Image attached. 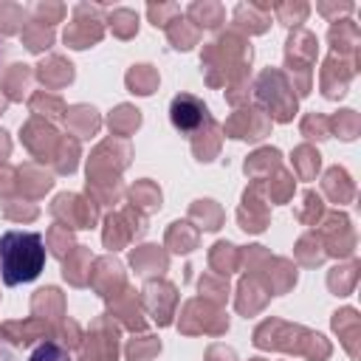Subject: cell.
<instances>
[{"label": "cell", "instance_id": "6da1fadb", "mask_svg": "<svg viewBox=\"0 0 361 361\" xmlns=\"http://www.w3.org/2000/svg\"><path fill=\"white\" fill-rule=\"evenodd\" d=\"M45 268V243L37 231H3L0 234V279L14 288L34 282Z\"/></svg>", "mask_w": 361, "mask_h": 361}, {"label": "cell", "instance_id": "7a4b0ae2", "mask_svg": "<svg viewBox=\"0 0 361 361\" xmlns=\"http://www.w3.org/2000/svg\"><path fill=\"white\" fill-rule=\"evenodd\" d=\"M169 118H172L175 130H180V133H195L200 124L209 121V110H206V104H203L200 99H195V96H189V93H180V96H175L172 104H169Z\"/></svg>", "mask_w": 361, "mask_h": 361}, {"label": "cell", "instance_id": "3957f363", "mask_svg": "<svg viewBox=\"0 0 361 361\" xmlns=\"http://www.w3.org/2000/svg\"><path fill=\"white\" fill-rule=\"evenodd\" d=\"M25 361H73V358H71V353H68L62 344H56V341H42V344H37V347L31 350V355H28Z\"/></svg>", "mask_w": 361, "mask_h": 361}]
</instances>
